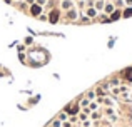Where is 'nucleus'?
<instances>
[{"instance_id":"f257e3e1","label":"nucleus","mask_w":132,"mask_h":127,"mask_svg":"<svg viewBox=\"0 0 132 127\" xmlns=\"http://www.w3.org/2000/svg\"><path fill=\"white\" fill-rule=\"evenodd\" d=\"M57 20H59V12H55V10H54V12H50V22L55 23Z\"/></svg>"},{"instance_id":"f03ea898","label":"nucleus","mask_w":132,"mask_h":127,"mask_svg":"<svg viewBox=\"0 0 132 127\" xmlns=\"http://www.w3.org/2000/svg\"><path fill=\"white\" fill-rule=\"evenodd\" d=\"M40 10H42V7H40V5H32V9H30V12H32L34 15H37V13H39Z\"/></svg>"},{"instance_id":"7ed1b4c3","label":"nucleus","mask_w":132,"mask_h":127,"mask_svg":"<svg viewBox=\"0 0 132 127\" xmlns=\"http://www.w3.org/2000/svg\"><path fill=\"white\" fill-rule=\"evenodd\" d=\"M65 111H67L69 114H72V115H74V114H77V112H79V107H77V105H75V107H67Z\"/></svg>"},{"instance_id":"20e7f679","label":"nucleus","mask_w":132,"mask_h":127,"mask_svg":"<svg viewBox=\"0 0 132 127\" xmlns=\"http://www.w3.org/2000/svg\"><path fill=\"white\" fill-rule=\"evenodd\" d=\"M70 7H72L70 0H64V2H62V9H70Z\"/></svg>"},{"instance_id":"39448f33","label":"nucleus","mask_w":132,"mask_h":127,"mask_svg":"<svg viewBox=\"0 0 132 127\" xmlns=\"http://www.w3.org/2000/svg\"><path fill=\"white\" fill-rule=\"evenodd\" d=\"M65 119H67V114H65V112H60V114H59V121H65Z\"/></svg>"},{"instance_id":"423d86ee","label":"nucleus","mask_w":132,"mask_h":127,"mask_svg":"<svg viewBox=\"0 0 132 127\" xmlns=\"http://www.w3.org/2000/svg\"><path fill=\"white\" fill-rule=\"evenodd\" d=\"M87 15H89V17H95V15H97V12H95L94 9H90L89 12H87Z\"/></svg>"},{"instance_id":"0eeeda50","label":"nucleus","mask_w":132,"mask_h":127,"mask_svg":"<svg viewBox=\"0 0 132 127\" xmlns=\"http://www.w3.org/2000/svg\"><path fill=\"white\" fill-rule=\"evenodd\" d=\"M52 127H60V121H59V119H55V121L52 122Z\"/></svg>"},{"instance_id":"6e6552de","label":"nucleus","mask_w":132,"mask_h":127,"mask_svg":"<svg viewBox=\"0 0 132 127\" xmlns=\"http://www.w3.org/2000/svg\"><path fill=\"white\" fill-rule=\"evenodd\" d=\"M119 17H120V12H116V13H114V15H112V19H110V20H117V19H119Z\"/></svg>"},{"instance_id":"1a4fd4ad","label":"nucleus","mask_w":132,"mask_h":127,"mask_svg":"<svg viewBox=\"0 0 132 127\" xmlns=\"http://www.w3.org/2000/svg\"><path fill=\"white\" fill-rule=\"evenodd\" d=\"M45 2H47V0H37V5L42 7V5H45Z\"/></svg>"},{"instance_id":"9d476101","label":"nucleus","mask_w":132,"mask_h":127,"mask_svg":"<svg viewBox=\"0 0 132 127\" xmlns=\"http://www.w3.org/2000/svg\"><path fill=\"white\" fill-rule=\"evenodd\" d=\"M67 15H69V17H70V19H74V17H75V12H74V10H70V12H69V13H67Z\"/></svg>"},{"instance_id":"9b49d317","label":"nucleus","mask_w":132,"mask_h":127,"mask_svg":"<svg viewBox=\"0 0 132 127\" xmlns=\"http://www.w3.org/2000/svg\"><path fill=\"white\" fill-rule=\"evenodd\" d=\"M89 104V100H87V99H84V100H80V105H87Z\"/></svg>"},{"instance_id":"f8f14e48","label":"nucleus","mask_w":132,"mask_h":127,"mask_svg":"<svg viewBox=\"0 0 132 127\" xmlns=\"http://www.w3.org/2000/svg\"><path fill=\"white\" fill-rule=\"evenodd\" d=\"M129 15H132V10H127L126 12V17H129Z\"/></svg>"},{"instance_id":"ddd939ff","label":"nucleus","mask_w":132,"mask_h":127,"mask_svg":"<svg viewBox=\"0 0 132 127\" xmlns=\"http://www.w3.org/2000/svg\"><path fill=\"white\" fill-rule=\"evenodd\" d=\"M27 2H30V3H32V2H34V0H27Z\"/></svg>"}]
</instances>
